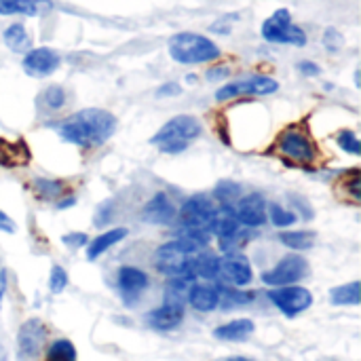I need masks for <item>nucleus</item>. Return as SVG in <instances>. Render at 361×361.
Here are the masks:
<instances>
[{"instance_id":"f257e3e1","label":"nucleus","mask_w":361,"mask_h":361,"mask_svg":"<svg viewBox=\"0 0 361 361\" xmlns=\"http://www.w3.org/2000/svg\"><path fill=\"white\" fill-rule=\"evenodd\" d=\"M116 131V116L104 108H85L57 125V133L80 148L106 144Z\"/></svg>"},{"instance_id":"f03ea898","label":"nucleus","mask_w":361,"mask_h":361,"mask_svg":"<svg viewBox=\"0 0 361 361\" xmlns=\"http://www.w3.org/2000/svg\"><path fill=\"white\" fill-rule=\"evenodd\" d=\"M169 55L178 63L192 66V63L216 61L222 55V51L212 38H207L203 34L180 32V34L169 38Z\"/></svg>"},{"instance_id":"7ed1b4c3","label":"nucleus","mask_w":361,"mask_h":361,"mask_svg":"<svg viewBox=\"0 0 361 361\" xmlns=\"http://www.w3.org/2000/svg\"><path fill=\"white\" fill-rule=\"evenodd\" d=\"M201 131H203V127H201L199 118H195L190 114H178L171 121H167L152 135L150 144L159 146V150L165 154H178V152H184L188 148V144L201 135Z\"/></svg>"},{"instance_id":"20e7f679","label":"nucleus","mask_w":361,"mask_h":361,"mask_svg":"<svg viewBox=\"0 0 361 361\" xmlns=\"http://www.w3.org/2000/svg\"><path fill=\"white\" fill-rule=\"evenodd\" d=\"M262 38L273 44H292L305 47L307 34L292 21V13L288 8H277L264 23H262Z\"/></svg>"},{"instance_id":"39448f33","label":"nucleus","mask_w":361,"mask_h":361,"mask_svg":"<svg viewBox=\"0 0 361 361\" xmlns=\"http://www.w3.org/2000/svg\"><path fill=\"white\" fill-rule=\"evenodd\" d=\"M277 150L294 161V163H300V165H307V163H313L317 159V148H315V142L309 137V133L296 125L283 129L277 137Z\"/></svg>"},{"instance_id":"423d86ee","label":"nucleus","mask_w":361,"mask_h":361,"mask_svg":"<svg viewBox=\"0 0 361 361\" xmlns=\"http://www.w3.org/2000/svg\"><path fill=\"white\" fill-rule=\"evenodd\" d=\"M279 91V82L271 76L264 74H252L239 80H233L228 85H224L222 89H218L216 99L218 102H228L241 95H273Z\"/></svg>"},{"instance_id":"0eeeda50","label":"nucleus","mask_w":361,"mask_h":361,"mask_svg":"<svg viewBox=\"0 0 361 361\" xmlns=\"http://www.w3.org/2000/svg\"><path fill=\"white\" fill-rule=\"evenodd\" d=\"M195 254H188L178 241H169L165 245H161L154 254V267L169 275V277H190V260Z\"/></svg>"},{"instance_id":"6e6552de","label":"nucleus","mask_w":361,"mask_h":361,"mask_svg":"<svg viewBox=\"0 0 361 361\" xmlns=\"http://www.w3.org/2000/svg\"><path fill=\"white\" fill-rule=\"evenodd\" d=\"M269 300L286 315V317H296L300 313H305L307 309H311L313 305V294L307 288L300 286H281V288H273L269 292Z\"/></svg>"},{"instance_id":"1a4fd4ad","label":"nucleus","mask_w":361,"mask_h":361,"mask_svg":"<svg viewBox=\"0 0 361 361\" xmlns=\"http://www.w3.org/2000/svg\"><path fill=\"white\" fill-rule=\"evenodd\" d=\"M307 275H309L307 258H302L298 254H290L279 264H275L271 271H267L262 275V281L271 288H281V286H294L300 279H305Z\"/></svg>"},{"instance_id":"9d476101","label":"nucleus","mask_w":361,"mask_h":361,"mask_svg":"<svg viewBox=\"0 0 361 361\" xmlns=\"http://www.w3.org/2000/svg\"><path fill=\"white\" fill-rule=\"evenodd\" d=\"M216 203L209 195H192L190 199L184 201L180 209V222L184 228H203L207 231L214 214H216Z\"/></svg>"},{"instance_id":"9b49d317","label":"nucleus","mask_w":361,"mask_h":361,"mask_svg":"<svg viewBox=\"0 0 361 361\" xmlns=\"http://www.w3.org/2000/svg\"><path fill=\"white\" fill-rule=\"evenodd\" d=\"M218 277L235 288H245L252 283L254 273H252V264L243 254H235L228 252L226 256H222L218 260Z\"/></svg>"},{"instance_id":"f8f14e48","label":"nucleus","mask_w":361,"mask_h":361,"mask_svg":"<svg viewBox=\"0 0 361 361\" xmlns=\"http://www.w3.org/2000/svg\"><path fill=\"white\" fill-rule=\"evenodd\" d=\"M235 218L245 228H258L267 222V199L260 192H250L233 205Z\"/></svg>"},{"instance_id":"ddd939ff","label":"nucleus","mask_w":361,"mask_h":361,"mask_svg":"<svg viewBox=\"0 0 361 361\" xmlns=\"http://www.w3.org/2000/svg\"><path fill=\"white\" fill-rule=\"evenodd\" d=\"M61 63V57L57 51H53L51 47H38V49H30L23 55V70L25 74L34 76V78H44L51 76Z\"/></svg>"},{"instance_id":"4468645a","label":"nucleus","mask_w":361,"mask_h":361,"mask_svg":"<svg viewBox=\"0 0 361 361\" xmlns=\"http://www.w3.org/2000/svg\"><path fill=\"white\" fill-rule=\"evenodd\" d=\"M47 338V328L40 319H27L17 334V347L21 360H36Z\"/></svg>"},{"instance_id":"2eb2a0df","label":"nucleus","mask_w":361,"mask_h":361,"mask_svg":"<svg viewBox=\"0 0 361 361\" xmlns=\"http://www.w3.org/2000/svg\"><path fill=\"white\" fill-rule=\"evenodd\" d=\"M176 216V205L167 192H157L142 209V220H146L148 224H171Z\"/></svg>"},{"instance_id":"dca6fc26","label":"nucleus","mask_w":361,"mask_h":361,"mask_svg":"<svg viewBox=\"0 0 361 361\" xmlns=\"http://www.w3.org/2000/svg\"><path fill=\"white\" fill-rule=\"evenodd\" d=\"M148 286V275L135 267H123L118 271V290L127 302H135Z\"/></svg>"},{"instance_id":"f3484780","label":"nucleus","mask_w":361,"mask_h":361,"mask_svg":"<svg viewBox=\"0 0 361 361\" xmlns=\"http://www.w3.org/2000/svg\"><path fill=\"white\" fill-rule=\"evenodd\" d=\"M184 319V307H178V305H163L159 309H152L148 315H146V322L150 328L154 330H161V332H169L173 328H178Z\"/></svg>"},{"instance_id":"a211bd4d","label":"nucleus","mask_w":361,"mask_h":361,"mask_svg":"<svg viewBox=\"0 0 361 361\" xmlns=\"http://www.w3.org/2000/svg\"><path fill=\"white\" fill-rule=\"evenodd\" d=\"M188 302L199 313H209V311L218 309V305H220V288L209 286V283H192V288L188 292Z\"/></svg>"},{"instance_id":"6ab92c4d","label":"nucleus","mask_w":361,"mask_h":361,"mask_svg":"<svg viewBox=\"0 0 361 361\" xmlns=\"http://www.w3.org/2000/svg\"><path fill=\"white\" fill-rule=\"evenodd\" d=\"M239 228H241V224L237 222L233 207H224V205L220 209H216V214H214V218H212V222L207 226V231L212 235L220 237V239H226V237L235 235Z\"/></svg>"},{"instance_id":"aec40b11","label":"nucleus","mask_w":361,"mask_h":361,"mask_svg":"<svg viewBox=\"0 0 361 361\" xmlns=\"http://www.w3.org/2000/svg\"><path fill=\"white\" fill-rule=\"evenodd\" d=\"M51 8L49 0H0V15H25L36 17Z\"/></svg>"},{"instance_id":"412c9836","label":"nucleus","mask_w":361,"mask_h":361,"mask_svg":"<svg viewBox=\"0 0 361 361\" xmlns=\"http://www.w3.org/2000/svg\"><path fill=\"white\" fill-rule=\"evenodd\" d=\"M252 334H254L252 319H235V322H228L214 330V336L218 341H226V343H241V341H247Z\"/></svg>"},{"instance_id":"4be33fe9","label":"nucleus","mask_w":361,"mask_h":361,"mask_svg":"<svg viewBox=\"0 0 361 361\" xmlns=\"http://www.w3.org/2000/svg\"><path fill=\"white\" fill-rule=\"evenodd\" d=\"M30 161V150L23 140L17 142H6L0 140V165L6 167H19Z\"/></svg>"},{"instance_id":"5701e85b","label":"nucleus","mask_w":361,"mask_h":361,"mask_svg":"<svg viewBox=\"0 0 361 361\" xmlns=\"http://www.w3.org/2000/svg\"><path fill=\"white\" fill-rule=\"evenodd\" d=\"M125 237H127V228H112L108 233H102L99 237H95V239H91L87 243V258L89 260H97L104 252H108L112 245H116Z\"/></svg>"},{"instance_id":"b1692460","label":"nucleus","mask_w":361,"mask_h":361,"mask_svg":"<svg viewBox=\"0 0 361 361\" xmlns=\"http://www.w3.org/2000/svg\"><path fill=\"white\" fill-rule=\"evenodd\" d=\"M218 256L214 254H207L205 250L195 254L192 260H190V275L197 279H205V281H212V279H218Z\"/></svg>"},{"instance_id":"393cba45","label":"nucleus","mask_w":361,"mask_h":361,"mask_svg":"<svg viewBox=\"0 0 361 361\" xmlns=\"http://www.w3.org/2000/svg\"><path fill=\"white\" fill-rule=\"evenodd\" d=\"M2 38H4V44L13 53H27L32 49V38H30V34H27L23 23H11L4 30Z\"/></svg>"},{"instance_id":"a878e982","label":"nucleus","mask_w":361,"mask_h":361,"mask_svg":"<svg viewBox=\"0 0 361 361\" xmlns=\"http://www.w3.org/2000/svg\"><path fill=\"white\" fill-rule=\"evenodd\" d=\"M192 283H195V279H190V277H171V281L165 288V302L184 307V302L188 300V292H190Z\"/></svg>"},{"instance_id":"bb28decb","label":"nucleus","mask_w":361,"mask_h":361,"mask_svg":"<svg viewBox=\"0 0 361 361\" xmlns=\"http://www.w3.org/2000/svg\"><path fill=\"white\" fill-rule=\"evenodd\" d=\"M279 241L294 250V252H305V250H311L313 243H315V235L309 233V231H288V233H281L279 235Z\"/></svg>"},{"instance_id":"cd10ccee","label":"nucleus","mask_w":361,"mask_h":361,"mask_svg":"<svg viewBox=\"0 0 361 361\" xmlns=\"http://www.w3.org/2000/svg\"><path fill=\"white\" fill-rule=\"evenodd\" d=\"M330 296H332V302L336 307H345V305L357 307L360 305V281H351L347 286L334 288Z\"/></svg>"},{"instance_id":"c85d7f7f","label":"nucleus","mask_w":361,"mask_h":361,"mask_svg":"<svg viewBox=\"0 0 361 361\" xmlns=\"http://www.w3.org/2000/svg\"><path fill=\"white\" fill-rule=\"evenodd\" d=\"M214 197L224 205V207H233L239 199H241V186L237 182H231V180H222L216 190H214Z\"/></svg>"},{"instance_id":"c756f323","label":"nucleus","mask_w":361,"mask_h":361,"mask_svg":"<svg viewBox=\"0 0 361 361\" xmlns=\"http://www.w3.org/2000/svg\"><path fill=\"white\" fill-rule=\"evenodd\" d=\"M47 361H76V349L70 341L59 338V341L51 343V347L47 351Z\"/></svg>"},{"instance_id":"7c9ffc66","label":"nucleus","mask_w":361,"mask_h":361,"mask_svg":"<svg viewBox=\"0 0 361 361\" xmlns=\"http://www.w3.org/2000/svg\"><path fill=\"white\" fill-rule=\"evenodd\" d=\"M267 218H271V222L277 226V228H286V226H292L296 224L298 216L294 212H288L286 207L273 203V205H267Z\"/></svg>"},{"instance_id":"2f4dec72","label":"nucleus","mask_w":361,"mask_h":361,"mask_svg":"<svg viewBox=\"0 0 361 361\" xmlns=\"http://www.w3.org/2000/svg\"><path fill=\"white\" fill-rule=\"evenodd\" d=\"M34 190L40 199H59L63 192V184L59 180H34Z\"/></svg>"},{"instance_id":"473e14b6","label":"nucleus","mask_w":361,"mask_h":361,"mask_svg":"<svg viewBox=\"0 0 361 361\" xmlns=\"http://www.w3.org/2000/svg\"><path fill=\"white\" fill-rule=\"evenodd\" d=\"M42 104H44L49 110H59V108L66 104V91H63L61 87H57V85L44 89V93H42Z\"/></svg>"},{"instance_id":"72a5a7b5","label":"nucleus","mask_w":361,"mask_h":361,"mask_svg":"<svg viewBox=\"0 0 361 361\" xmlns=\"http://www.w3.org/2000/svg\"><path fill=\"white\" fill-rule=\"evenodd\" d=\"M336 142H338V146H341V148H343L345 152H349V154H355V157H360L361 144H360V140H357V135H355L353 131H349V129L341 131V133L336 135Z\"/></svg>"},{"instance_id":"f704fd0d","label":"nucleus","mask_w":361,"mask_h":361,"mask_svg":"<svg viewBox=\"0 0 361 361\" xmlns=\"http://www.w3.org/2000/svg\"><path fill=\"white\" fill-rule=\"evenodd\" d=\"M345 44V36L336 30V27H328L324 32V47L330 51V53H338Z\"/></svg>"},{"instance_id":"c9c22d12","label":"nucleus","mask_w":361,"mask_h":361,"mask_svg":"<svg viewBox=\"0 0 361 361\" xmlns=\"http://www.w3.org/2000/svg\"><path fill=\"white\" fill-rule=\"evenodd\" d=\"M68 286V275L61 267H53L51 269V279H49V290L53 294H61Z\"/></svg>"},{"instance_id":"e433bc0d","label":"nucleus","mask_w":361,"mask_h":361,"mask_svg":"<svg viewBox=\"0 0 361 361\" xmlns=\"http://www.w3.org/2000/svg\"><path fill=\"white\" fill-rule=\"evenodd\" d=\"M237 19H239V13L224 15V17L216 19V21L209 25V32H214V34H231V30H233V23H235Z\"/></svg>"},{"instance_id":"4c0bfd02","label":"nucleus","mask_w":361,"mask_h":361,"mask_svg":"<svg viewBox=\"0 0 361 361\" xmlns=\"http://www.w3.org/2000/svg\"><path fill=\"white\" fill-rule=\"evenodd\" d=\"M61 241H63L68 247L78 250V247H82V245H87V243H89V237H87L85 233H70V235H63V237H61Z\"/></svg>"},{"instance_id":"58836bf2","label":"nucleus","mask_w":361,"mask_h":361,"mask_svg":"<svg viewBox=\"0 0 361 361\" xmlns=\"http://www.w3.org/2000/svg\"><path fill=\"white\" fill-rule=\"evenodd\" d=\"M298 72H300L302 76H319V74H322V68H319L315 61L305 59V61L298 63Z\"/></svg>"},{"instance_id":"ea45409f","label":"nucleus","mask_w":361,"mask_h":361,"mask_svg":"<svg viewBox=\"0 0 361 361\" xmlns=\"http://www.w3.org/2000/svg\"><path fill=\"white\" fill-rule=\"evenodd\" d=\"M182 87L178 82H165L157 89V97H173V95H180Z\"/></svg>"},{"instance_id":"a19ab883","label":"nucleus","mask_w":361,"mask_h":361,"mask_svg":"<svg viewBox=\"0 0 361 361\" xmlns=\"http://www.w3.org/2000/svg\"><path fill=\"white\" fill-rule=\"evenodd\" d=\"M345 190H347L355 201H360L361 192H360V173H357V171H353L351 180H349V182H345Z\"/></svg>"},{"instance_id":"79ce46f5","label":"nucleus","mask_w":361,"mask_h":361,"mask_svg":"<svg viewBox=\"0 0 361 361\" xmlns=\"http://www.w3.org/2000/svg\"><path fill=\"white\" fill-rule=\"evenodd\" d=\"M228 76V68L226 66H216L207 72V80H222Z\"/></svg>"},{"instance_id":"37998d69","label":"nucleus","mask_w":361,"mask_h":361,"mask_svg":"<svg viewBox=\"0 0 361 361\" xmlns=\"http://www.w3.org/2000/svg\"><path fill=\"white\" fill-rule=\"evenodd\" d=\"M0 233H15V222L4 212H0Z\"/></svg>"},{"instance_id":"c03bdc74","label":"nucleus","mask_w":361,"mask_h":361,"mask_svg":"<svg viewBox=\"0 0 361 361\" xmlns=\"http://www.w3.org/2000/svg\"><path fill=\"white\" fill-rule=\"evenodd\" d=\"M76 203V199L74 197H68V199H63V201H57V209H68V207H72Z\"/></svg>"},{"instance_id":"a18cd8bd","label":"nucleus","mask_w":361,"mask_h":361,"mask_svg":"<svg viewBox=\"0 0 361 361\" xmlns=\"http://www.w3.org/2000/svg\"><path fill=\"white\" fill-rule=\"evenodd\" d=\"M4 292H6V273H4V271H0V305H2Z\"/></svg>"},{"instance_id":"49530a36","label":"nucleus","mask_w":361,"mask_h":361,"mask_svg":"<svg viewBox=\"0 0 361 361\" xmlns=\"http://www.w3.org/2000/svg\"><path fill=\"white\" fill-rule=\"evenodd\" d=\"M0 361H6V349H4L2 343H0Z\"/></svg>"},{"instance_id":"de8ad7c7","label":"nucleus","mask_w":361,"mask_h":361,"mask_svg":"<svg viewBox=\"0 0 361 361\" xmlns=\"http://www.w3.org/2000/svg\"><path fill=\"white\" fill-rule=\"evenodd\" d=\"M226 361H252V360H247V357H231V360H226Z\"/></svg>"}]
</instances>
